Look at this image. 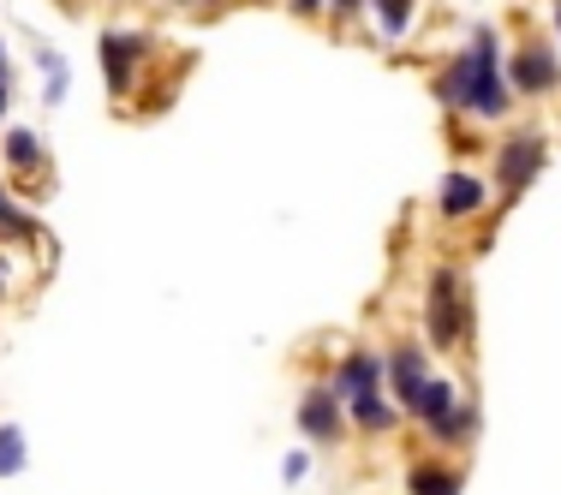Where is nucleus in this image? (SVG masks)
<instances>
[{
    "mask_svg": "<svg viewBox=\"0 0 561 495\" xmlns=\"http://www.w3.org/2000/svg\"><path fill=\"white\" fill-rule=\"evenodd\" d=\"M424 341L436 353H460L472 341V287L460 269H436L424 287Z\"/></svg>",
    "mask_w": 561,
    "mask_h": 495,
    "instance_id": "nucleus-1",
    "label": "nucleus"
},
{
    "mask_svg": "<svg viewBox=\"0 0 561 495\" xmlns=\"http://www.w3.org/2000/svg\"><path fill=\"white\" fill-rule=\"evenodd\" d=\"M472 108L466 119H507L514 108V90H507V72H502V48H496V31H472Z\"/></svg>",
    "mask_w": 561,
    "mask_h": 495,
    "instance_id": "nucleus-2",
    "label": "nucleus"
},
{
    "mask_svg": "<svg viewBox=\"0 0 561 495\" xmlns=\"http://www.w3.org/2000/svg\"><path fill=\"white\" fill-rule=\"evenodd\" d=\"M507 90L514 96H556L561 90V48H556V36H519V48L507 55Z\"/></svg>",
    "mask_w": 561,
    "mask_h": 495,
    "instance_id": "nucleus-3",
    "label": "nucleus"
},
{
    "mask_svg": "<svg viewBox=\"0 0 561 495\" xmlns=\"http://www.w3.org/2000/svg\"><path fill=\"white\" fill-rule=\"evenodd\" d=\"M150 55H156L150 31H108L102 36V72H108V90L119 102H126V90L138 84V72H144Z\"/></svg>",
    "mask_w": 561,
    "mask_h": 495,
    "instance_id": "nucleus-4",
    "label": "nucleus"
},
{
    "mask_svg": "<svg viewBox=\"0 0 561 495\" xmlns=\"http://www.w3.org/2000/svg\"><path fill=\"white\" fill-rule=\"evenodd\" d=\"M538 168H543V131L526 126V131H514V138L496 150V173H490V180H496L502 197H519L531 180H538Z\"/></svg>",
    "mask_w": 561,
    "mask_h": 495,
    "instance_id": "nucleus-5",
    "label": "nucleus"
},
{
    "mask_svg": "<svg viewBox=\"0 0 561 495\" xmlns=\"http://www.w3.org/2000/svg\"><path fill=\"white\" fill-rule=\"evenodd\" d=\"M299 430L317 441V448H341L346 441V430H353V424H346V406L335 400V388L329 382H311L305 388V400H299Z\"/></svg>",
    "mask_w": 561,
    "mask_h": 495,
    "instance_id": "nucleus-6",
    "label": "nucleus"
},
{
    "mask_svg": "<svg viewBox=\"0 0 561 495\" xmlns=\"http://www.w3.org/2000/svg\"><path fill=\"white\" fill-rule=\"evenodd\" d=\"M0 162H7L12 180L31 185V192H48V150H43V131L12 126L7 138H0Z\"/></svg>",
    "mask_w": 561,
    "mask_h": 495,
    "instance_id": "nucleus-7",
    "label": "nucleus"
},
{
    "mask_svg": "<svg viewBox=\"0 0 561 495\" xmlns=\"http://www.w3.org/2000/svg\"><path fill=\"white\" fill-rule=\"evenodd\" d=\"M389 382H394V400H400V412H419V400H424V388H431V365H424V346L419 341H394L389 346Z\"/></svg>",
    "mask_w": 561,
    "mask_h": 495,
    "instance_id": "nucleus-8",
    "label": "nucleus"
},
{
    "mask_svg": "<svg viewBox=\"0 0 561 495\" xmlns=\"http://www.w3.org/2000/svg\"><path fill=\"white\" fill-rule=\"evenodd\" d=\"M484 209H490V180L472 173V168H454L443 180V197H436V216L443 221H472V216H484Z\"/></svg>",
    "mask_w": 561,
    "mask_h": 495,
    "instance_id": "nucleus-9",
    "label": "nucleus"
},
{
    "mask_svg": "<svg viewBox=\"0 0 561 495\" xmlns=\"http://www.w3.org/2000/svg\"><path fill=\"white\" fill-rule=\"evenodd\" d=\"M382 377H389L382 353H346L341 365L329 370V388H335V400L346 406V400H358V394H382Z\"/></svg>",
    "mask_w": 561,
    "mask_h": 495,
    "instance_id": "nucleus-10",
    "label": "nucleus"
},
{
    "mask_svg": "<svg viewBox=\"0 0 561 495\" xmlns=\"http://www.w3.org/2000/svg\"><path fill=\"white\" fill-rule=\"evenodd\" d=\"M466 490V465L454 453H431V460L407 465V495H460Z\"/></svg>",
    "mask_w": 561,
    "mask_h": 495,
    "instance_id": "nucleus-11",
    "label": "nucleus"
},
{
    "mask_svg": "<svg viewBox=\"0 0 561 495\" xmlns=\"http://www.w3.org/2000/svg\"><path fill=\"white\" fill-rule=\"evenodd\" d=\"M400 418H407V412H400L389 394H358V400H346V424H353V430H365V436H394Z\"/></svg>",
    "mask_w": 561,
    "mask_h": 495,
    "instance_id": "nucleus-12",
    "label": "nucleus"
},
{
    "mask_svg": "<svg viewBox=\"0 0 561 495\" xmlns=\"http://www.w3.org/2000/svg\"><path fill=\"white\" fill-rule=\"evenodd\" d=\"M424 436H431L436 448H448V453L472 448V441H478V400H454V412H448L443 424H431Z\"/></svg>",
    "mask_w": 561,
    "mask_h": 495,
    "instance_id": "nucleus-13",
    "label": "nucleus"
},
{
    "mask_svg": "<svg viewBox=\"0 0 561 495\" xmlns=\"http://www.w3.org/2000/svg\"><path fill=\"white\" fill-rule=\"evenodd\" d=\"M436 102L466 119V108H472V55H454L443 72H436Z\"/></svg>",
    "mask_w": 561,
    "mask_h": 495,
    "instance_id": "nucleus-14",
    "label": "nucleus"
},
{
    "mask_svg": "<svg viewBox=\"0 0 561 495\" xmlns=\"http://www.w3.org/2000/svg\"><path fill=\"white\" fill-rule=\"evenodd\" d=\"M454 400H460V394H454V382L431 377V388H424V400H419V412H412V418H419L424 430H431V424H443L448 412H454Z\"/></svg>",
    "mask_w": 561,
    "mask_h": 495,
    "instance_id": "nucleus-15",
    "label": "nucleus"
},
{
    "mask_svg": "<svg viewBox=\"0 0 561 495\" xmlns=\"http://www.w3.org/2000/svg\"><path fill=\"white\" fill-rule=\"evenodd\" d=\"M24 465H31V441L19 424H0V477H19Z\"/></svg>",
    "mask_w": 561,
    "mask_h": 495,
    "instance_id": "nucleus-16",
    "label": "nucleus"
},
{
    "mask_svg": "<svg viewBox=\"0 0 561 495\" xmlns=\"http://www.w3.org/2000/svg\"><path fill=\"white\" fill-rule=\"evenodd\" d=\"M370 12H377V24H382L389 43H400V36L412 31V0H370Z\"/></svg>",
    "mask_w": 561,
    "mask_h": 495,
    "instance_id": "nucleus-17",
    "label": "nucleus"
},
{
    "mask_svg": "<svg viewBox=\"0 0 561 495\" xmlns=\"http://www.w3.org/2000/svg\"><path fill=\"white\" fill-rule=\"evenodd\" d=\"M0 239H36V221L7 197V180H0Z\"/></svg>",
    "mask_w": 561,
    "mask_h": 495,
    "instance_id": "nucleus-18",
    "label": "nucleus"
},
{
    "mask_svg": "<svg viewBox=\"0 0 561 495\" xmlns=\"http://www.w3.org/2000/svg\"><path fill=\"white\" fill-rule=\"evenodd\" d=\"M287 7L299 12V19H323V12H329V0H287Z\"/></svg>",
    "mask_w": 561,
    "mask_h": 495,
    "instance_id": "nucleus-19",
    "label": "nucleus"
},
{
    "mask_svg": "<svg viewBox=\"0 0 561 495\" xmlns=\"http://www.w3.org/2000/svg\"><path fill=\"white\" fill-rule=\"evenodd\" d=\"M358 7H370V0H329V19H341V24H346Z\"/></svg>",
    "mask_w": 561,
    "mask_h": 495,
    "instance_id": "nucleus-20",
    "label": "nucleus"
},
{
    "mask_svg": "<svg viewBox=\"0 0 561 495\" xmlns=\"http://www.w3.org/2000/svg\"><path fill=\"white\" fill-rule=\"evenodd\" d=\"M12 269H7V257H0V304H7V292H12V280H7Z\"/></svg>",
    "mask_w": 561,
    "mask_h": 495,
    "instance_id": "nucleus-21",
    "label": "nucleus"
},
{
    "mask_svg": "<svg viewBox=\"0 0 561 495\" xmlns=\"http://www.w3.org/2000/svg\"><path fill=\"white\" fill-rule=\"evenodd\" d=\"M556 48H561V0H556Z\"/></svg>",
    "mask_w": 561,
    "mask_h": 495,
    "instance_id": "nucleus-22",
    "label": "nucleus"
},
{
    "mask_svg": "<svg viewBox=\"0 0 561 495\" xmlns=\"http://www.w3.org/2000/svg\"><path fill=\"white\" fill-rule=\"evenodd\" d=\"M227 7V0H204V12H221Z\"/></svg>",
    "mask_w": 561,
    "mask_h": 495,
    "instance_id": "nucleus-23",
    "label": "nucleus"
},
{
    "mask_svg": "<svg viewBox=\"0 0 561 495\" xmlns=\"http://www.w3.org/2000/svg\"><path fill=\"white\" fill-rule=\"evenodd\" d=\"M0 84H7V48H0Z\"/></svg>",
    "mask_w": 561,
    "mask_h": 495,
    "instance_id": "nucleus-24",
    "label": "nucleus"
},
{
    "mask_svg": "<svg viewBox=\"0 0 561 495\" xmlns=\"http://www.w3.org/2000/svg\"><path fill=\"white\" fill-rule=\"evenodd\" d=\"M168 7H204V0H168Z\"/></svg>",
    "mask_w": 561,
    "mask_h": 495,
    "instance_id": "nucleus-25",
    "label": "nucleus"
},
{
    "mask_svg": "<svg viewBox=\"0 0 561 495\" xmlns=\"http://www.w3.org/2000/svg\"><path fill=\"white\" fill-rule=\"evenodd\" d=\"M0 114H7V84H0Z\"/></svg>",
    "mask_w": 561,
    "mask_h": 495,
    "instance_id": "nucleus-26",
    "label": "nucleus"
},
{
    "mask_svg": "<svg viewBox=\"0 0 561 495\" xmlns=\"http://www.w3.org/2000/svg\"><path fill=\"white\" fill-rule=\"evenodd\" d=\"M60 7H78V0H60Z\"/></svg>",
    "mask_w": 561,
    "mask_h": 495,
    "instance_id": "nucleus-27",
    "label": "nucleus"
}]
</instances>
